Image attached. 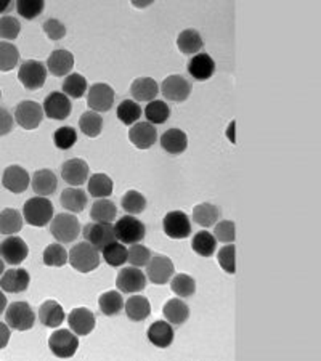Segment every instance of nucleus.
<instances>
[{
	"label": "nucleus",
	"instance_id": "13d9d810",
	"mask_svg": "<svg viewBox=\"0 0 321 361\" xmlns=\"http://www.w3.org/2000/svg\"><path fill=\"white\" fill-rule=\"evenodd\" d=\"M8 340H10V328H8V324L0 323V350L7 347Z\"/></svg>",
	"mask_w": 321,
	"mask_h": 361
},
{
	"label": "nucleus",
	"instance_id": "7c9ffc66",
	"mask_svg": "<svg viewBox=\"0 0 321 361\" xmlns=\"http://www.w3.org/2000/svg\"><path fill=\"white\" fill-rule=\"evenodd\" d=\"M220 215L222 211L217 206L211 204V202H201V204H198L193 209V220L205 228L216 225V222L220 218Z\"/></svg>",
	"mask_w": 321,
	"mask_h": 361
},
{
	"label": "nucleus",
	"instance_id": "ddd939ff",
	"mask_svg": "<svg viewBox=\"0 0 321 361\" xmlns=\"http://www.w3.org/2000/svg\"><path fill=\"white\" fill-rule=\"evenodd\" d=\"M117 289L124 294H135L144 291L146 288V276L137 267L122 268L116 279Z\"/></svg>",
	"mask_w": 321,
	"mask_h": 361
},
{
	"label": "nucleus",
	"instance_id": "a878e982",
	"mask_svg": "<svg viewBox=\"0 0 321 361\" xmlns=\"http://www.w3.org/2000/svg\"><path fill=\"white\" fill-rule=\"evenodd\" d=\"M161 146L169 155H182L188 146V137L180 129H169L161 137Z\"/></svg>",
	"mask_w": 321,
	"mask_h": 361
},
{
	"label": "nucleus",
	"instance_id": "20e7f679",
	"mask_svg": "<svg viewBox=\"0 0 321 361\" xmlns=\"http://www.w3.org/2000/svg\"><path fill=\"white\" fill-rule=\"evenodd\" d=\"M5 323L15 331H29L35 324V313L26 302H13L5 310Z\"/></svg>",
	"mask_w": 321,
	"mask_h": 361
},
{
	"label": "nucleus",
	"instance_id": "864d4df0",
	"mask_svg": "<svg viewBox=\"0 0 321 361\" xmlns=\"http://www.w3.org/2000/svg\"><path fill=\"white\" fill-rule=\"evenodd\" d=\"M214 238H216V241L232 244L234 238H236V227H234L232 220L218 222L216 225V230H214Z\"/></svg>",
	"mask_w": 321,
	"mask_h": 361
},
{
	"label": "nucleus",
	"instance_id": "cd10ccee",
	"mask_svg": "<svg viewBox=\"0 0 321 361\" xmlns=\"http://www.w3.org/2000/svg\"><path fill=\"white\" fill-rule=\"evenodd\" d=\"M60 202L66 211L80 213L87 207L89 197L85 195V191L79 190V188H66V190L61 193Z\"/></svg>",
	"mask_w": 321,
	"mask_h": 361
},
{
	"label": "nucleus",
	"instance_id": "09e8293b",
	"mask_svg": "<svg viewBox=\"0 0 321 361\" xmlns=\"http://www.w3.org/2000/svg\"><path fill=\"white\" fill-rule=\"evenodd\" d=\"M53 141L58 150H71L76 145V141H78V132L69 125L60 127V129L55 132Z\"/></svg>",
	"mask_w": 321,
	"mask_h": 361
},
{
	"label": "nucleus",
	"instance_id": "c03bdc74",
	"mask_svg": "<svg viewBox=\"0 0 321 361\" xmlns=\"http://www.w3.org/2000/svg\"><path fill=\"white\" fill-rule=\"evenodd\" d=\"M171 289L178 297H191L196 292V281L188 274L180 273L172 279Z\"/></svg>",
	"mask_w": 321,
	"mask_h": 361
},
{
	"label": "nucleus",
	"instance_id": "c85d7f7f",
	"mask_svg": "<svg viewBox=\"0 0 321 361\" xmlns=\"http://www.w3.org/2000/svg\"><path fill=\"white\" fill-rule=\"evenodd\" d=\"M130 94L135 101H153L156 100V95L159 94L156 80L151 78H139L130 85Z\"/></svg>",
	"mask_w": 321,
	"mask_h": 361
},
{
	"label": "nucleus",
	"instance_id": "f257e3e1",
	"mask_svg": "<svg viewBox=\"0 0 321 361\" xmlns=\"http://www.w3.org/2000/svg\"><path fill=\"white\" fill-rule=\"evenodd\" d=\"M24 220L33 227H45L53 218V204L49 197L35 196L24 202L23 207Z\"/></svg>",
	"mask_w": 321,
	"mask_h": 361
},
{
	"label": "nucleus",
	"instance_id": "a211bd4d",
	"mask_svg": "<svg viewBox=\"0 0 321 361\" xmlns=\"http://www.w3.org/2000/svg\"><path fill=\"white\" fill-rule=\"evenodd\" d=\"M31 276L24 268H12V270L3 272L0 278V288L5 292L19 294L24 292L29 288Z\"/></svg>",
	"mask_w": 321,
	"mask_h": 361
},
{
	"label": "nucleus",
	"instance_id": "58836bf2",
	"mask_svg": "<svg viewBox=\"0 0 321 361\" xmlns=\"http://www.w3.org/2000/svg\"><path fill=\"white\" fill-rule=\"evenodd\" d=\"M193 251L196 254H200L201 257H211L214 252H216L217 247V241L214 235L207 231H198L195 236H193V243H191Z\"/></svg>",
	"mask_w": 321,
	"mask_h": 361
},
{
	"label": "nucleus",
	"instance_id": "bb28decb",
	"mask_svg": "<svg viewBox=\"0 0 321 361\" xmlns=\"http://www.w3.org/2000/svg\"><path fill=\"white\" fill-rule=\"evenodd\" d=\"M39 319L44 326L58 328L64 322V310L57 301H47L40 305Z\"/></svg>",
	"mask_w": 321,
	"mask_h": 361
},
{
	"label": "nucleus",
	"instance_id": "0eeeda50",
	"mask_svg": "<svg viewBox=\"0 0 321 361\" xmlns=\"http://www.w3.org/2000/svg\"><path fill=\"white\" fill-rule=\"evenodd\" d=\"M49 347L58 358H71L79 349V339L68 329H58L49 339Z\"/></svg>",
	"mask_w": 321,
	"mask_h": 361
},
{
	"label": "nucleus",
	"instance_id": "de8ad7c7",
	"mask_svg": "<svg viewBox=\"0 0 321 361\" xmlns=\"http://www.w3.org/2000/svg\"><path fill=\"white\" fill-rule=\"evenodd\" d=\"M19 61V52L17 45L10 42H0V71L7 73L12 71Z\"/></svg>",
	"mask_w": 321,
	"mask_h": 361
},
{
	"label": "nucleus",
	"instance_id": "bf43d9fd",
	"mask_svg": "<svg viewBox=\"0 0 321 361\" xmlns=\"http://www.w3.org/2000/svg\"><path fill=\"white\" fill-rule=\"evenodd\" d=\"M5 307H7V297H5V294L0 291V315L3 313Z\"/></svg>",
	"mask_w": 321,
	"mask_h": 361
},
{
	"label": "nucleus",
	"instance_id": "4d7b16f0",
	"mask_svg": "<svg viewBox=\"0 0 321 361\" xmlns=\"http://www.w3.org/2000/svg\"><path fill=\"white\" fill-rule=\"evenodd\" d=\"M13 130V116L8 109L0 106V137L8 135Z\"/></svg>",
	"mask_w": 321,
	"mask_h": 361
},
{
	"label": "nucleus",
	"instance_id": "4be33fe9",
	"mask_svg": "<svg viewBox=\"0 0 321 361\" xmlns=\"http://www.w3.org/2000/svg\"><path fill=\"white\" fill-rule=\"evenodd\" d=\"M188 73L195 80H207L216 73V61L207 53H196L188 61Z\"/></svg>",
	"mask_w": 321,
	"mask_h": 361
},
{
	"label": "nucleus",
	"instance_id": "f8f14e48",
	"mask_svg": "<svg viewBox=\"0 0 321 361\" xmlns=\"http://www.w3.org/2000/svg\"><path fill=\"white\" fill-rule=\"evenodd\" d=\"M162 228L164 233L172 240H185L191 235V223L190 217L182 211L169 212L162 220Z\"/></svg>",
	"mask_w": 321,
	"mask_h": 361
},
{
	"label": "nucleus",
	"instance_id": "a19ab883",
	"mask_svg": "<svg viewBox=\"0 0 321 361\" xmlns=\"http://www.w3.org/2000/svg\"><path fill=\"white\" fill-rule=\"evenodd\" d=\"M63 91L68 98H83L87 91V80L83 74H69L63 82Z\"/></svg>",
	"mask_w": 321,
	"mask_h": 361
},
{
	"label": "nucleus",
	"instance_id": "49530a36",
	"mask_svg": "<svg viewBox=\"0 0 321 361\" xmlns=\"http://www.w3.org/2000/svg\"><path fill=\"white\" fill-rule=\"evenodd\" d=\"M42 258L47 267H63L68 263V252L61 244H50L45 247Z\"/></svg>",
	"mask_w": 321,
	"mask_h": 361
},
{
	"label": "nucleus",
	"instance_id": "2f4dec72",
	"mask_svg": "<svg viewBox=\"0 0 321 361\" xmlns=\"http://www.w3.org/2000/svg\"><path fill=\"white\" fill-rule=\"evenodd\" d=\"M162 313H164L167 322L180 326V324L186 323L188 317H190V308L180 299H171L169 302H166Z\"/></svg>",
	"mask_w": 321,
	"mask_h": 361
},
{
	"label": "nucleus",
	"instance_id": "72a5a7b5",
	"mask_svg": "<svg viewBox=\"0 0 321 361\" xmlns=\"http://www.w3.org/2000/svg\"><path fill=\"white\" fill-rule=\"evenodd\" d=\"M117 215L116 204L113 201L106 200V197H101V200H96L94 204H92L90 209V217L94 222H105L111 223Z\"/></svg>",
	"mask_w": 321,
	"mask_h": 361
},
{
	"label": "nucleus",
	"instance_id": "4c0bfd02",
	"mask_svg": "<svg viewBox=\"0 0 321 361\" xmlns=\"http://www.w3.org/2000/svg\"><path fill=\"white\" fill-rule=\"evenodd\" d=\"M79 127L84 135L90 137V139H95V137H98L101 130H103V118H101L98 113H95V111H87V113L80 116Z\"/></svg>",
	"mask_w": 321,
	"mask_h": 361
},
{
	"label": "nucleus",
	"instance_id": "f03ea898",
	"mask_svg": "<svg viewBox=\"0 0 321 361\" xmlns=\"http://www.w3.org/2000/svg\"><path fill=\"white\" fill-rule=\"evenodd\" d=\"M68 262L74 270L80 273H90L100 265V254L90 243H78L68 254Z\"/></svg>",
	"mask_w": 321,
	"mask_h": 361
},
{
	"label": "nucleus",
	"instance_id": "a18cd8bd",
	"mask_svg": "<svg viewBox=\"0 0 321 361\" xmlns=\"http://www.w3.org/2000/svg\"><path fill=\"white\" fill-rule=\"evenodd\" d=\"M105 262L111 267H121L127 262V249L122 243L113 241L103 249Z\"/></svg>",
	"mask_w": 321,
	"mask_h": 361
},
{
	"label": "nucleus",
	"instance_id": "6e6d98bb",
	"mask_svg": "<svg viewBox=\"0 0 321 361\" xmlns=\"http://www.w3.org/2000/svg\"><path fill=\"white\" fill-rule=\"evenodd\" d=\"M44 33L50 40H61L66 35V26L57 18H50L42 24Z\"/></svg>",
	"mask_w": 321,
	"mask_h": 361
},
{
	"label": "nucleus",
	"instance_id": "6ab92c4d",
	"mask_svg": "<svg viewBox=\"0 0 321 361\" xmlns=\"http://www.w3.org/2000/svg\"><path fill=\"white\" fill-rule=\"evenodd\" d=\"M29 183V174L21 166H10L5 169L2 177V185L5 190L15 193V195H19V193L28 190Z\"/></svg>",
	"mask_w": 321,
	"mask_h": 361
},
{
	"label": "nucleus",
	"instance_id": "c756f323",
	"mask_svg": "<svg viewBox=\"0 0 321 361\" xmlns=\"http://www.w3.org/2000/svg\"><path fill=\"white\" fill-rule=\"evenodd\" d=\"M177 47L183 55H195L202 49V37L196 29H185L178 34Z\"/></svg>",
	"mask_w": 321,
	"mask_h": 361
},
{
	"label": "nucleus",
	"instance_id": "8fccbe9b",
	"mask_svg": "<svg viewBox=\"0 0 321 361\" xmlns=\"http://www.w3.org/2000/svg\"><path fill=\"white\" fill-rule=\"evenodd\" d=\"M217 261H218V265L223 268V272L230 274L236 273V247L233 246V243L230 246L222 247L220 251H218Z\"/></svg>",
	"mask_w": 321,
	"mask_h": 361
},
{
	"label": "nucleus",
	"instance_id": "393cba45",
	"mask_svg": "<svg viewBox=\"0 0 321 361\" xmlns=\"http://www.w3.org/2000/svg\"><path fill=\"white\" fill-rule=\"evenodd\" d=\"M31 185H33V190L35 195L47 197L49 195H53V193L57 191L58 179L52 170L40 169L37 172H34Z\"/></svg>",
	"mask_w": 321,
	"mask_h": 361
},
{
	"label": "nucleus",
	"instance_id": "b1692460",
	"mask_svg": "<svg viewBox=\"0 0 321 361\" xmlns=\"http://www.w3.org/2000/svg\"><path fill=\"white\" fill-rule=\"evenodd\" d=\"M148 340L157 349H167L174 342V328L169 322H156L148 329Z\"/></svg>",
	"mask_w": 321,
	"mask_h": 361
},
{
	"label": "nucleus",
	"instance_id": "c9c22d12",
	"mask_svg": "<svg viewBox=\"0 0 321 361\" xmlns=\"http://www.w3.org/2000/svg\"><path fill=\"white\" fill-rule=\"evenodd\" d=\"M98 305L101 313L106 315V317H116V315L121 313L122 307H124V299H122L121 292L108 291L101 294L98 299Z\"/></svg>",
	"mask_w": 321,
	"mask_h": 361
},
{
	"label": "nucleus",
	"instance_id": "dca6fc26",
	"mask_svg": "<svg viewBox=\"0 0 321 361\" xmlns=\"http://www.w3.org/2000/svg\"><path fill=\"white\" fill-rule=\"evenodd\" d=\"M174 263L166 256H155L146 263L148 279L155 284H166L174 276Z\"/></svg>",
	"mask_w": 321,
	"mask_h": 361
},
{
	"label": "nucleus",
	"instance_id": "680f3d73",
	"mask_svg": "<svg viewBox=\"0 0 321 361\" xmlns=\"http://www.w3.org/2000/svg\"><path fill=\"white\" fill-rule=\"evenodd\" d=\"M3 272H5V262L2 261V257H0V276H2Z\"/></svg>",
	"mask_w": 321,
	"mask_h": 361
},
{
	"label": "nucleus",
	"instance_id": "3c124183",
	"mask_svg": "<svg viewBox=\"0 0 321 361\" xmlns=\"http://www.w3.org/2000/svg\"><path fill=\"white\" fill-rule=\"evenodd\" d=\"M151 258V252L150 249L141 246L140 243L137 244H132V247L127 251V261H129L132 263V267H145L148 262H150Z\"/></svg>",
	"mask_w": 321,
	"mask_h": 361
},
{
	"label": "nucleus",
	"instance_id": "f3484780",
	"mask_svg": "<svg viewBox=\"0 0 321 361\" xmlns=\"http://www.w3.org/2000/svg\"><path fill=\"white\" fill-rule=\"evenodd\" d=\"M61 177L71 186H80L89 180V164L84 159H69L61 166Z\"/></svg>",
	"mask_w": 321,
	"mask_h": 361
},
{
	"label": "nucleus",
	"instance_id": "f704fd0d",
	"mask_svg": "<svg viewBox=\"0 0 321 361\" xmlns=\"http://www.w3.org/2000/svg\"><path fill=\"white\" fill-rule=\"evenodd\" d=\"M23 228V217L17 209H3L0 212V233L12 236Z\"/></svg>",
	"mask_w": 321,
	"mask_h": 361
},
{
	"label": "nucleus",
	"instance_id": "4468645a",
	"mask_svg": "<svg viewBox=\"0 0 321 361\" xmlns=\"http://www.w3.org/2000/svg\"><path fill=\"white\" fill-rule=\"evenodd\" d=\"M42 109L47 118L55 121H63L69 118L73 106H71L69 98L63 91H52V94L47 95V98L44 100Z\"/></svg>",
	"mask_w": 321,
	"mask_h": 361
},
{
	"label": "nucleus",
	"instance_id": "39448f33",
	"mask_svg": "<svg viewBox=\"0 0 321 361\" xmlns=\"http://www.w3.org/2000/svg\"><path fill=\"white\" fill-rule=\"evenodd\" d=\"M50 233L58 243L69 244L78 240L80 235V223L78 217L71 215V213H58L57 217L52 218Z\"/></svg>",
	"mask_w": 321,
	"mask_h": 361
},
{
	"label": "nucleus",
	"instance_id": "1a4fd4ad",
	"mask_svg": "<svg viewBox=\"0 0 321 361\" xmlns=\"http://www.w3.org/2000/svg\"><path fill=\"white\" fill-rule=\"evenodd\" d=\"M44 109L42 105L35 103L33 100H24L15 109V121L19 127L26 130H34L42 124Z\"/></svg>",
	"mask_w": 321,
	"mask_h": 361
},
{
	"label": "nucleus",
	"instance_id": "473e14b6",
	"mask_svg": "<svg viewBox=\"0 0 321 361\" xmlns=\"http://www.w3.org/2000/svg\"><path fill=\"white\" fill-rule=\"evenodd\" d=\"M125 315L132 322H145L151 315V305L146 297L134 296L125 302Z\"/></svg>",
	"mask_w": 321,
	"mask_h": 361
},
{
	"label": "nucleus",
	"instance_id": "5fc2aeb1",
	"mask_svg": "<svg viewBox=\"0 0 321 361\" xmlns=\"http://www.w3.org/2000/svg\"><path fill=\"white\" fill-rule=\"evenodd\" d=\"M44 8H45V3L42 0H39V2H26V0H21V2L17 3L18 15H21L24 19L37 18L39 15L44 12Z\"/></svg>",
	"mask_w": 321,
	"mask_h": 361
},
{
	"label": "nucleus",
	"instance_id": "7ed1b4c3",
	"mask_svg": "<svg viewBox=\"0 0 321 361\" xmlns=\"http://www.w3.org/2000/svg\"><path fill=\"white\" fill-rule=\"evenodd\" d=\"M116 240L122 244H137L145 240L146 227L145 223L134 215H124L116 222L114 227Z\"/></svg>",
	"mask_w": 321,
	"mask_h": 361
},
{
	"label": "nucleus",
	"instance_id": "603ef678",
	"mask_svg": "<svg viewBox=\"0 0 321 361\" xmlns=\"http://www.w3.org/2000/svg\"><path fill=\"white\" fill-rule=\"evenodd\" d=\"M21 24L15 17H2L0 18V39L15 40L19 35Z\"/></svg>",
	"mask_w": 321,
	"mask_h": 361
},
{
	"label": "nucleus",
	"instance_id": "9b49d317",
	"mask_svg": "<svg viewBox=\"0 0 321 361\" xmlns=\"http://www.w3.org/2000/svg\"><path fill=\"white\" fill-rule=\"evenodd\" d=\"M29 254V247L28 244L24 243L23 238L19 236H8L7 240H3L0 243V257L3 258L5 263L8 265H19L26 261Z\"/></svg>",
	"mask_w": 321,
	"mask_h": 361
},
{
	"label": "nucleus",
	"instance_id": "9d476101",
	"mask_svg": "<svg viewBox=\"0 0 321 361\" xmlns=\"http://www.w3.org/2000/svg\"><path fill=\"white\" fill-rule=\"evenodd\" d=\"M87 105L95 113H108L114 105V90L108 84H94L87 91Z\"/></svg>",
	"mask_w": 321,
	"mask_h": 361
},
{
	"label": "nucleus",
	"instance_id": "6e6552de",
	"mask_svg": "<svg viewBox=\"0 0 321 361\" xmlns=\"http://www.w3.org/2000/svg\"><path fill=\"white\" fill-rule=\"evenodd\" d=\"M83 235L85 241L90 243L96 251H103V249L116 241L114 235V227L111 223L105 222H92L84 227Z\"/></svg>",
	"mask_w": 321,
	"mask_h": 361
},
{
	"label": "nucleus",
	"instance_id": "5701e85b",
	"mask_svg": "<svg viewBox=\"0 0 321 361\" xmlns=\"http://www.w3.org/2000/svg\"><path fill=\"white\" fill-rule=\"evenodd\" d=\"M74 68V57L69 50L60 49L55 50L47 60V69L57 78L69 76L71 69Z\"/></svg>",
	"mask_w": 321,
	"mask_h": 361
},
{
	"label": "nucleus",
	"instance_id": "2eb2a0df",
	"mask_svg": "<svg viewBox=\"0 0 321 361\" xmlns=\"http://www.w3.org/2000/svg\"><path fill=\"white\" fill-rule=\"evenodd\" d=\"M161 91L164 95L166 100L175 101V103H182V101L188 100V96L191 94V85L183 76H169L162 80Z\"/></svg>",
	"mask_w": 321,
	"mask_h": 361
},
{
	"label": "nucleus",
	"instance_id": "423d86ee",
	"mask_svg": "<svg viewBox=\"0 0 321 361\" xmlns=\"http://www.w3.org/2000/svg\"><path fill=\"white\" fill-rule=\"evenodd\" d=\"M18 79L28 90H39L44 87L47 79V68L37 60H28L19 66Z\"/></svg>",
	"mask_w": 321,
	"mask_h": 361
},
{
	"label": "nucleus",
	"instance_id": "37998d69",
	"mask_svg": "<svg viewBox=\"0 0 321 361\" xmlns=\"http://www.w3.org/2000/svg\"><path fill=\"white\" fill-rule=\"evenodd\" d=\"M145 116L150 124H164L169 119L171 109L162 100H153L145 108Z\"/></svg>",
	"mask_w": 321,
	"mask_h": 361
},
{
	"label": "nucleus",
	"instance_id": "e433bc0d",
	"mask_svg": "<svg viewBox=\"0 0 321 361\" xmlns=\"http://www.w3.org/2000/svg\"><path fill=\"white\" fill-rule=\"evenodd\" d=\"M89 182V193L90 196L101 200V197H108L113 193V180L106 174H95L90 177Z\"/></svg>",
	"mask_w": 321,
	"mask_h": 361
},
{
	"label": "nucleus",
	"instance_id": "aec40b11",
	"mask_svg": "<svg viewBox=\"0 0 321 361\" xmlns=\"http://www.w3.org/2000/svg\"><path fill=\"white\" fill-rule=\"evenodd\" d=\"M96 318L89 308H74L68 317V324L76 335H89L95 329Z\"/></svg>",
	"mask_w": 321,
	"mask_h": 361
},
{
	"label": "nucleus",
	"instance_id": "79ce46f5",
	"mask_svg": "<svg viewBox=\"0 0 321 361\" xmlns=\"http://www.w3.org/2000/svg\"><path fill=\"white\" fill-rule=\"evenodd\" d=\"M122 209L129 215H139L146 209V197L135 190H129L121 201Z\"/></svg>",
	"mask_w": 321,
	"mask_h": 361
},
{
	"label": "nucleus",
	"instance_id": "052dcab7",
	"mask_svg": "<svg viewBox=\"0 0 321 361\" xmlns=\"http://www.w3.org/2000/svg\"><path fill=\"white\" fill-rule=\"evenodd\" d=\"M12 5H13L12 2H0V15L8 12V10L12 8Z\"/></svg>",
	"mask_w": 321,
	"mask_h": 361
},
{
	"label": "nucleus",
	"instance_id": "e2e57ef3",
	"mask_svg": "<svg viewBox=\"0 0 321 361\" xmlns=\"http://www.w3.org/2000/svg\"><path fill=\"white\" fill-rule=\"evenodd\" d=\"M0 98H2V90H0Z\"/></svg>",
	"mask_w": 321,
	"mask_h": 361
},
{
	"label": "nucleus",
	"instance_id": "ea45409f",
	"mask_svg": "<svg viewBox=\"0 0 321 361\" xmlns=\"http://www.w3.org/2000/svg\"><path fill=\"white\" fill-rule=\"evenodd\" d=\"M117 118L125 125H134L141 118L140 105L134 100H124L117 106Z\"/></svg>",
	"mask_w": 321,
	"mask_h": 361
},
{
	"label": "nucleus",
	"instance_id": "412c9836",
	"mask_svg": "<svg viewBox=\"0 0 321 361\" xmlns=\"http://www.w3.org/2000/svg\"><path fill=\"white\" fill-rule=\"evenodd\" d=\"M129 139L134 143L135 148L139 150H148L156 143L157 140V132L155 125L150 122H137L132 125L129 132Z\"/></svg>",
	"mask_w": 321,
	"mask_h": 361
}]
</instances>
